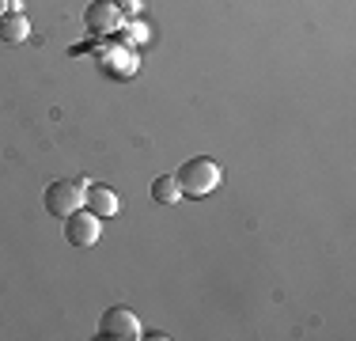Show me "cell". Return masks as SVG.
<instances>
[{
	"label": "cell",
	"instance_id": "1",
	"mask_svg": "<svg viewBox=\"0 0 356 341\" xmlns=\"http://www.w3.org/2000/svg\"><path fill=\"white\" fill-rule=\"evenodd\" d=\"M175 182H178V190H182L186 198H205V193H213L220 186V167L209 156H193V159H186V164L178 167Z\"/></svg>",
	"mask_w": 356,
	"mask_h": 341
},
{
	"label": "cell",
	"instance_id": "2",
	"mask_svg": "<svg viewBox=\"0 0 356 341\" xmlns=\"http://www.w3.org/2000/svg\"><path fill=\"white\" fill-rule=\"evenodd\" d=\"M99 338H106V341H137L140 338L137 315L125 311V307H106L103 319H99Z\"/></svg>",
	"mask_w": 356,
	"mask_h": 341
},
{
	"label": "cell",
	"instance_id": "3",
	"mask_svg": "<svg viewBox=\"0 0 356 341\" xmlns=\"http://www.w3.org/2000/svg\"><path fill=\"white\" fill-rule=\"evenodd\" d=\"M83 205V190L76 182H49L46 186V212L49 216H69L72 209H80Z\"/></svg>",
	"mask_w": 356,
	"mask_h": 341
},
{
	"label": "cell",
	"instance_id": "4",
	"mask_svg": "<svg viewBox=\"0 0 356 341\" xmlns=\"http://www.w3.org/2000/svg\"><path fill=\"white\" fill-rule=\"evenodd\" d=\"M65 239H69L72 246H95L99 243V216L95 212H80L72 209L69 216H65Z\"/></svg>",
	"mask_w": 356,
	"mask_h": 341
},
{
	"label": "cell",
	"instance_id": "5",
	"mask_svg": "<svg viewBox=\"0 0 356 341\" xmlns=\"http://www.w3.org/2000/svg\"><path fill=\"white\" fill-rule=\"evenodd\" d=\"M83 23L95 34H114L122 27V8H118L114 0H91V8L83 12Z\"/></svg>",
	"mask_w": 356,
	"mask_h": 341
},
{
	"label": "cell",
	"instance_id": "6",
	"mask_svg": "<svg viewBox=\"0 0 356 341\" xmlns=\"http://www.w3.org/2000/svg\"><path fill=\"white\" fill-rule=\"evenodd\" d=\"M83 205H88L99 220H103V216H118V209H122L118 193L110 190V186H103V182H95V186H88V190H83Z\"/></svg>",
	"mask_w": 356,
	"mask_h": 341
},
{
	"label": "cell",
	"instance_id": "7",
	"mask_svg": "<svg viewBox=\"0 0 356 341\" xmlns=\"http://www.w3.org/2000/svg\"><path fill=\"white\" fill-rule=\"evenodd\" d=\"M31 34V23L23 12H4L0 15V38L4 42H23Z\"/></svg>",
	"mask_w": 356,
	"mask_h": 341
},
{
	"label": "cell",
	"instance_id": "8",
	"mask_svg": "<svg viewBox=\"0 0 356 341\" xmlns=\"http://www.w3.org/2000/svg\"><path fill=\"white\" fill-rule=\"evenodd\" d=\"M178 198H182V190H178L175 175H159L156 182H152V201L156 205H175Z\"/></svg>",
	"mask_w": 356,
	"mask_h": 341
},
{
	"label": "cell",
	"instance_id": "9",
	"mask_svg": "<svg viewBox=\"0 0 356 341\" xmlns=\"http://www.w3.org/2000/svg\"><path fill=\"white\" fill-rule=\"evenodd\" d=\"M8 4H12V0H0V15H4V12H8Z\"/></svg>",
	"mask_w": 356,
	"mask_h": 341
}]
</instances>
